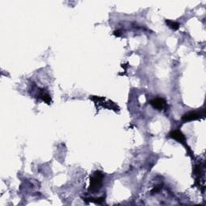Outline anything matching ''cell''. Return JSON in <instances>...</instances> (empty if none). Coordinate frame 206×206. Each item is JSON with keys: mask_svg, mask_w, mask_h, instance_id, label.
I'll list each match as a JSON object with an SVG mask.
<instances>
[{"mask_svg": "<svg viewBox=\"0 0 206 206\" xmlns=\"http://www.w3.org/2000/svg\"><path fill=\"white\" fill-rule=\"evenodd\" d=\"M104 175L101 171H97L89 178V190L91 192H98L101 188Z\"/></svg>", "mask_w": 206, "mask_h": 206, "instance_id": "1", "label": "cell"}, {"mask_svg": "<svg viewBox=\"0 0 206 206\" xmlns=\"http://www.w3.org/2000/svg\"><path fill=\"white\" fill-rule=\"evenodd\" d=\"M150 104L153 108L158 110V111H161L163 108H165L167 106V101L165 99H163L162 98H154L150 101Z\"/></svg>", "mask_w": 206, "mask_h": 206, "instance_id": "2", "label": "cell"}, {"mask_svg": "<svg viewBox=\"0 0 206 206\" xmlns=\"http://www.w3.org/2000/svg\"><path fill=\"white\" fill-rule=\"evenodd\" d=\"M201 114L197 111H190L188 113L184 114L182 116V121L183 123H187V122H191L193 120H197L201 118Z\"/></svg>", "mask_w": 206, "mask_h": 206, "instance_id": "3", "label": "cell"}, {"mask_svg": "<svg viewBox=\"0 0 206 206\" xmlns=\"http://www.w3.org/2000/svg\"><path fill=\"white\" fill-rule=\"evenodd\" d=\"M169 137L171 138H173L175 140L178 141L179 143H184L186 138L183 135V134L181 132V131L176 130V131H172L169 133Z\"/></svg>", "mask_w": 206, "mask_h": 206, "instance_id": "4", "label": "cell"}, {"mask_svg": "<svg viewBox=\"0 0 206 206\" xmlns=\"http://www.w3.org/2000/svg\"><path fill=\"white\" fill-rule=\"evenodd\" d=\"M39 96H40V99H42V100H43L45 103H47V104H50L51 101H52V98H51L50 95H49L47 92H45L44 89L40 90V93Z\"/></svg>", "mask_w": 206, "mask_h": 206, "instance_id": "5", "label": "cell"}, {"mask_svg": "<svg viewBox=\"0 0 206 206\" xmlns=\"http://www.w3.org/2000/svg\"><path fill=\"white\" fill-rule=\"evenodd\" d=\"M166 23L169 28H171V29H173V30L175 31L178 30L179 28H180V24L179 23H177V22H176V21H172V20H166Z\"/></svg>", "mask_w": 206, "mask_h": 206, "instance_id": "6", "label": "cell"}, {"mask_svg": "<svg viewBox=\"0 0 206 206\" xmlns=\"http://www.w3.org/2000/svg\"><path fill=\"white\" fill-rule=\"evenodd\" d=\"M89 202H93V203L97 204H101L102 203L104 200H105V197L104 196H101V197H98V198H89L88 199Z\"/></svg>", "mask_w": 206, "mask_h": 206, "instance_id": "7", "label": "cell"}, {"mask_svg": "<svg viewBox=\"0 0 206 206\" xmlns=\"http://www.w3.org/2000/svg\"><path fill=\"white\" fill-rule=\"evenodd\" d=\"M161 189V186L160 185H158V186L155 187L152 190H151V193L154 194V193H156V192H159V190Z\"/></svg>", "mask_w": 206, "mask_h": 206, "instance_id": "8", "label": "cell"}, {"mask_svg": "<svg viewBox=\"0 0 206 206\" xmlns=\"http://www.w3.org/2000/svg\"><path fill=\"white\" fill-rule=\"evenodd\" d=\"M122 32L121 30H117L114 32V35H116V36H120V35H122V32Z\"/></svg>", "mask_w": 206, "mask_h": 206, "instance_id": "9", "label": "cell"}]
</instances>
